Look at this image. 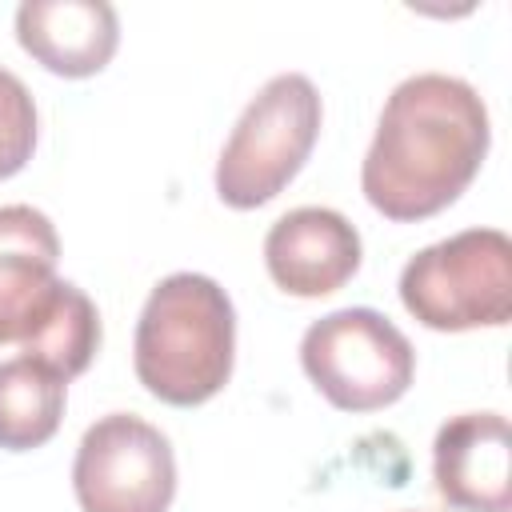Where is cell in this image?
<instances>
[{
    "mask_svg": "<svg viewBox=\"0 0 512 512\" xmlns=\"http://www.w3.org/2000/svg\"><path fill=\"white\" fill-rule=\"evenodd\" d=\"M236 360V308L204 272L164 276L136 320V380L172 408L212 400Z\"/></svg>",
    "mask_w": 512,
    "mask_h": 512,
    "instance_id": "2",
    "label": "cell"
},
{
    "mask_svg": "<svg viewBox=\"0 0 512 512\" xmlns=\"http://www.w3.org/2000/svg\"><path fill=\"white\" fill-rule=\"evenodd\" d=\"M96 352H100V312H96V304L88 300L84 288L64 280L48 320L24 344V356L40 360L44 368H52L64 380H76L80 372H88Z\"/></svg>",
    "mask_w": 512,
    "mask_h": 512,
    "instance_id": "12",
    "label": "cell"
},
{
    "mask_svg": "<svg viewBox=\"0 0 512 512\" xmlns=\"http://www.w3.org/2000/svg\"><path fill=\"white\" fill-rule=\"evenodd\" d=\"M320 120L324 104L308 76H272L248 100L216 160V196L240 212L276 200L312 156Z\"/></svg>",
    "mask_w": 512,
    "mask_h": 512,
    "instance_id": "3",
    "label": "cell"
},
{
    "mask_svg": "<svg viewBox=\"0 0 512 512\" xmlns=\"http://www.w3.org/2000/svg\"><path fill=\"white\" fill-rule=\"evenodd\" d=\"M304 376L340 412H380L416 376V348L376 308H340L308 324L300 340Z\"/></svg>",
    "mask_w": 512,
    "mask_h": 512,
    "instance_id": "5",
    "label": "cell"
},
{
    "mask_svg": "<svg viewBox=\"0 0 512 512\" xmlns=\"http://www.w3.org/2000/svg\"><path fill=\"white\" fill-rule=\"evenodd\" d=\"M400 304L432 332L504 328L512 320V240L464 228L420 248L400 272Z\"/></svg>",
    "mask_w": 512,
    "mask_h": 512,
    "instance_id": "4",
    "label": "cell"
},
{
    "mask_svg": "<svg viewBox=\"0 0 512 512\" xmlns=\"http://www.w3.org/2000/svg\"><path fill=\"white\" fill-rule=\"evenodd\" d=\"M72 492L80 512H168L176 496L168 436L132 412L100 416L80 436Z\"/></svg>",
    "mask_w": 512,
    "mask_h": 512,
    "instance_id": "6",
    "label": "cell"
},
{
    "mask_svg": "<svg viewBox=\"0 0 512 512\" xmlns=\"http://www.w3.org/2000/svg\"><path fill=\"white\" fill-rule=\"evenodd\" d=\"M488 144L492 124L480 92L448 72H416L384 100L360 164V192L396 224L428 220L476 180Z\"/></svg>",
    "mask_w": 512,
    "mask_h": 512,
    "instance_id": "1",
    "label": "cell"
},
{
    "mask_svg": "<svg viewBox=\"0 0 512 512\" xmlns=\"http://www.w3.org/2000/svg\"><path fill=\"white\" fill-rule=\"evenodd\" d=\"M436 492L460 512L512 508V432L500 412H460L432 440Z\"/></svg>",
    "mask_w": 512,
    "mask_h": 512,
    "instance_id": "9",
    "label": "cell"
},
{
    "mask_svg": "<svg viewBox=\"0 0 512 512\" xmlns=\"http://www.w3.org/2000/svg\"><path fill=\"white\" fill-rule=\"evenodd\" d=\"M36 148V104L20 76L0 68V180L16 176Z\"/></svg>",
    "mask_w": 512,
    "mask_h": 512,
    "instance_id": "13",
    "label": "cell"
},
{
    "mask_svg": "<svg viewBox=\"0 0 512 512\" xmlns=\"http://www.w3.org/2000/svg\"><path fill=\"white\" fill-rule=\"evenodd\" d=\"M360 256L356 224L320 204L284 212L264 236V264L272 284L300 300L340 292L356 276Z\"/></svg>",
    "mask_w": 512,
    "mask_h": 512,
    "instance_id": "7",
    "label": "cell"
},
{
    "mask_svg": "<svg viewBox=\"0 0 512 512\" xmlns=\"http://www.w3.org/2000/svg\"><path fill=\"white\" fill-rule=\"evenodd\" d=\"M60 236L32 204H0V344H28L48 320L64 280Z\"/></svg>",
    "mask_w": 512,
    "mask_h": 512,
    "instance_id": "8",
    "label": "cell"
},
{
    "mask_svg": "<svg viewBox=\"0 0 512 512\" xmlns=\"http://www.w3.org/2000/svg\"><path fill=\"white\" fill-rule=\"evenodd\" d=\"M16 40L40 68L84 80L116 56L120 16L108 0H24L16 8Z\"/></svg>",
    "mask_w": 512,
    "mask_h": 512,
    "instance_id": "10",
    "label": "cell"
},
{
    "mask_svg": "<svg viewBox=\"0 0 512 512\" xmlns=\"http://www.w3.org/2000/svg\"><path fill=\"white\" fill-rule=\"evenodd\" d=\"M68 380L40 360L12 356L0 364V448L32 452L48 444L64 420Z\"/></svg>",
    "mask_w": 512,
    "mask_h": 512,
    "instance_id": "11",
    "label": "cell"
}]
</instances>
